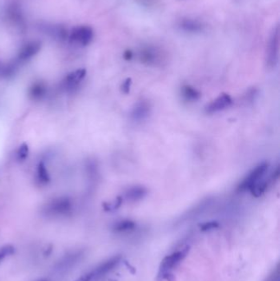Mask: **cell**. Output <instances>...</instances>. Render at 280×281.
Returning <instances> with one entry per match:
<instances>
[{
  "label": "cell",
  "mask_w": 280,
  "mask_h": 281,
  "mask_svg": "<svg viewBox=\"0 0 280 281\" xmlns=\"http://www.w3.org/2000/svg\"><path fill=\"white\" fill-rule=\"evenodd\" d=\"M17 71V66L13 64H6L0 61V78L8 79L13 77Z\"/></svg>",
  "instance_id": "18"
},
{
  "label": "cell",
  "mask_w": 280,
  "mask_h": 281,
  "mask_svg": "<svg viewBox=\"0 0 280 281\" xmlns=\"http://www.w3.org/2000/svg\"><path fill=\"white\" fill-rule=\"evenodd\" d=\"M232 104H233L232 97L229 94L223 93L205 107V112L207 114H215L218 112L226 110L227 108L231 106Z\"/></svg>",
  "instance_id": "9"
},
{
  "label": "cell",
  "mask_w": 280,
  "mask_h": 281,
  "mask_svg": "<svg viewBox=\"0 0 280 281\" xmlns=\"http://www.w3.org/2000/svg\"><path fill=\"white\" fill-rule=\"evenodd\" d=\"M148 191L146 188L141 185H135L129 188L124 193V198L129 202H138L144 199L147 195Z\"/></svg>",
  "instance_id": "13"
},
{
  "label": "cell",
  "mask_w": 280,
  "mask_h": 281,
  "mask_svg": "<svg viewBox=\"0 0 280 281\" xmlns=\"http://www.w3.org/2000/svg\"><path fill=\"white\" fill-rule=\"evenodd\" d=\"M94 37L93 30L90 26H78L73 29L70 36L71 41L81 45H87Z\"/></svg>",
  "instance_id": "8"
},
{
  "label": "cell",
  "mask_w": 280,
  "mask_h": 281,
  "mask_svg": "<svg viewBox=\"0 0 280 281\" xmlns=\"http://www.w3.org/2000/svg\"><path fill=\"white\" fill-rule=\"evenodd\" d=\"M122 203V198L118 197V198H116L113 202L105 203V204L103 205V207H104V209H105V210H106V211H113V210H115L119 208Z\"/></svg>",
  "instance_id": "23"
},
{
  "label": "cell",
  "mask_w": 280,
  "mask_h": 281,
  "mask_svg": "<svg viewBox=\"0 0 280 281\" xmlns=\"http://www.w3.org/2000/svg\"><path fill=\"white\" fill-rule=\"evenodd\" d=\"M37 179L41 184L46 185L50 182V175L45 162L40 161L37 166Z\"/></svg>",
  "instance_id": "16"
},
{
  "label": "cell",
  "mask_w": 280,
  "mask_h": 281,
  "mask_svg": "<svg viewBox=\"0 0 280 281\" xmlns=\"http://www.w3.org/2000/svg\"><path fill=\"white\" fill-rule=\"evenodd\" d=\"M94 280V276H93V274H92V271H89V272L84 274V275H81V277H79L78 279L76 281H93Z\"/></svg>",
  "instance_id": "26"
},
{
  "label": "cell",
  "mask_w": 280,
  "mask_h": 281,
  "mask_svg": "<svg viewBox=\"0 0 280 281\" xmlns=\"http://www.w3.org/2000/svg\"><path fill=\"white\" fill-rule=\"evenodd\" d=\"M181 91L184 99L188 101H197L201 98V93L199 90L190 85H184Z\"/></svg>",
  "instance_id": "17"
},
{
  "label": "cell",
  "mask_w": 280,
  "mask_h": 281,
  "mask_svg": "<svg viewBox=\"0 0 280 281\" xmlns=\"http://www.w3.org/2000/svg\"><path fill=\"white\" fill-rule=\"evenodd\" d=\"M132 83H133V82H132L131 78H128V79L124 81L123 83L121 86V89H122V91L124 94H129Z\"/></svg>",
  "instance_id": "25"
},
{
  "label": "cell",
  "mask_w": 280,
  "mask_h": 281,
  "mask_svg": "<svg viewBox=\"0 0 280 281\" xmlns=\"http://www.w3.org/2000/svg\"><path fill=\"white\" fill-rule=\"evenodd\" d=\"M15 252V248L12 245H5L4 247H0V263L5 259L9 258V256L13 255Z\"/></svg>",
  "instance_id": "22"
},
{
  "label": "cell",
  "mask_w": 280,
  "mask_h": 281,
  "mask_svg": "<svg viewBox=\"0 0 280 281\" xmlns=\"http://www.w3.org/2000/svg\"><path fill=\"white\" fill-rule=\"evenodd\" d=\"M47 86L43 82H37L29 87L28 94L33 101H42L47 95Z\"/></svg>",
  "instance_id": "14"
},
{
  "label": "cell",
  "mask_w": 280,
  "mask_h": 281,
  "mask_svg": "<svg viewBox=\"0 0 280 281\" xmlns=\"http://www.w3.org/2000/svg\"><path fill=\"white\" fill-rule=\"evenodd\" d=\"M267 281H279V269H278V266L274 271H273L271 275H269Z\"/></svg>",
  "instance_id": "27"
},
{
  "label": "cell",
  "mask_w": 280,
  "mask_h": 281,
  "mask_svg": "<svg viewBox=\"0 0 280 281\" xmlns=\"http://www.w3.org/2000/svg\"><path fill=\"white\" fill-rule=\"evenodd\" d=\"M179 27L186 33H197L202 32L204 26L197 20L184 19L180 22Z\"/></svg>",
  "instance_id": "15"
},
{
  "label": "cell",
  "mask_w": 280,
  "mask_h": 281,
  "mask_svg": "<svg viewBox=\"0 0 280 281\" xmlns=\"http://www.w3.org/2000/svg\"><path fill=\"white\" fill-rule=\"evenodd\" d=\"M121 260H122L121 256H115V257L103 262L101 265H99L94 270H92L94 280L100 279L101 277L110 272L115 267H117L121 262Z\"/></svg>",
  "instance_id": "10"
},
{
  "label": "cell",
  "mask_w": 280,
  "mask_h": 281,
  "mask_svg": "<svg viewBox=\"0 0 280 281\" xmlns=\"http://www.w3.org/2000/svg\"><path fill=\"white\" fill-rule=\"evenodd\" d=\"M40 281H48V280H46V279H42V280H40Z\"/></svg>",
  "instance_id": "29"
},
{
  "label": "cell",
  "mask_w": 280,
  "mask_h": 281,
  "mask_svg": "<svg viewBox=\"0 0 280 281\" xmlns=\"http://www.w3.org/2000/svg\"><path fill=\"white\" fill-rule=\"evenodd\" d=\"M154 52L153 50H150V49L143 50L141 54V61L147 65L155 64L157 60V54H154Z\"/></svg>",
  "instance_id": "20"
},
{
  "label": "cell",
  "mask_w": 280,
  "mask_h": 281,
  "mask_svg": "<svg viewBox=\"0 0 280 281\" xmlns=\"http://www.w3.org/2000/svg\"><path fill=\"white\" fill-rule=\"evenodd\" d=\"M279 56V26L276 25L272 29L268 42L265 64L268 69H273L277 66Z\"/></svg>",
  "instance_id": "4"
},
{
  "label": "cell",
  "mask_w": 280,
  "mask_h": 281,
  "mask_svg": "<svg viewBox=\"0 0 280 281\" xmlns=\"http://www.w3.org/2000/svg\"><path fill=\"white\" fill-rule=\"evenodd\" d=\"M219 227H220V224H219V222H217V221H209V222H205V223L200 225V230L203 232L215 230V229Z\"/></svg>",
  "instance_id": "24"
},
{
  "label": "cell",
  "mask_w": 280,
  "mask_h": 281,
  "mask_svg": "<svg viewBox=\"0 0 280 281\" xmlns=\"http://www.w3.org/2000/svg\"><path fill=\"white\" fill-rule=\"evenodd\" d=\"M83 258L84 252L81 250L68 253L56 262L54 266V273L58 275H65L71 270H73Z\"/></svg>",
  "instance_id": "5"
},
{
  "label": "cell",
  "mask_w": 280,
  "mask_h": 281,
  "mask_svg": "<svg viewBox=\"0 0 280 281\" xmlns=\"http://www.w3.org/2000/svg\"><path fill=\"white\" fill-rule=\"evenodd\" d=\"M269 163L266 161H263L257 165L252 171L248 173L247 175L242 179V182H240L236 191L239 193L250 191L259 181H261L262 178L266 176L269 170Z\"/></svg>",
  "instance_id": "2"
},
{
  "label": "cell",
  "mask_w": 280,
  "mask_h": 281,
  "mask_svg": "<svg viewBox=\"0 0 280 281\" xmlns=\"http://www.w3.org/2000/svg\"><path fill=\"white\" fill-rule=\"evenodd\" d=\"M73 204L72 200L67 197L54 198L44 206L43 212L50 217L68 216L73 212Z\"/></svg>",
  "instance_id": "1"
},
{
  "label": "cell",
  "mask_w": 280,
  "mask_h": 281,
  "mask_svg": "<svg viewBox=\"0 0 280 281\" xmlns=\"http://www.w3.org/2000/svg\"><path fill=\"white\" fill-rule=\"evenodd\" d=\"M29 146L27 144L22 143V145H20L19 147L17 148V151H16V160L18 162H23L26 161L28 155H29Z\"/></svg>",
  "instance_id": "21"
},
{
  "label": "cell",
  "mask_w": 280,
  "mask_h": 281,
  "mask_svg": "<svg viewBox=\"0 0 280 281\" xmlns=\"http://www.w3.org/2000/svg\"><path fill=\"white\" fill-rule=\"evenodd\" d=\"M150 114V105L147 101H141L135 105L131 112V119L134 122H142L146 120Z\"/></svg>",
  "instance_id": "11"
},
{
  "label": "cell",
  "mask_w": 280,
  "mask_h": 281,
  "mask_svg": "<svg viewBox=\"0 0 280 281\" xmlns=\"http://www.w3.org/2000/svg\"><path fill=\"white\" fill-rule=\"evenodd\" d=\"M86 75V70L85 69H77L75 71L69 73L65 79L63 80V88L66 91H73L80 86Z\"/></svg>",
  "instance_id": "7"
},
{
  "label": "cell",
  "mask_w": 280,
  "mask_h": 281,
  "mask_svg": "<svg viewBox=\"0 0 280 281\" xmlns=\"http://www.w3.org/2000/svg\"><path fill=\"white\" fill-rule=\"evenodd\" d=\"M213 202L214 199L211 198H206L201 200V202H198L197 204L195 205L192 208L184 213L183 215H181L177 221V224H183L186 221H193L197 217H199L210 208Z\"/></svg>",
  "instance_id": "6"
},
{
  "label": "cell",
  "mask_w": 280,
  "mask_h": 281,
  "mask_svg": "<svg viewBox=\"0 0 280 281\" xmlns=\"http://www.w3.org/2000/svg\"><path fill=\"white\" fill-rule=\"evenodd\" d=\"M133 57V53L131 51V50H127V51L124 52L123 58L124 59L126 60H131Z\"/></svg>",
  "instance_id": "28"
},
{
  "label": "cell",
  "mask_w": 280,
  "mask_h": 281,
  "mask_svg": "<svg viewBox=\"0 0 280 281\" xmlns=\"http://www.w3.org/2000/svg\"><path fill=\"white\" fill-rule=\"evenodd\" d=\"M40 50H41V44L37 41L30 42L24 45L23 47L20 50L17 58L20 62L29 60L30 58H33V56L36 55Z\"/></svg>",
  "instance_id": "12"
},
{
  "label": "cell",
  "mask_w": 280,
  "mask_h": 281,
  "mask_svg": "<svg viewBox=\"0 0 280 281\" xmlns=\"http://www.w3.org/2000/svg\"><path fill=\"white\" fill-rule=\"evenodd\" d=\"M190 247H186L182 248L180 251L174 252L170 255L166 256L160 266V270H159L158 279H167L168 277L170 276V271L173 269L175 268L182 262L184 258H186V255L189 253Z\"/></svg>",
  "instance_id": "3"
},
{
  "label": "cell",
  "mask_w": 280,
  "mask_h": 281,
  "mask_svg": "<svg viewBox=\"0 0 280 281\" xmlns=\"http://www.w3.org/2000/svg\"><path fill=\"white\" fill-rule=\"evenodd\" d=\"M136 228V223L134 221L131 220H123L120 221L113 226V231L118 232V233H123V232L130 231L134 230Z\"/></svg>",
  "instance_id": "19"
}]
</instances>
